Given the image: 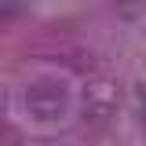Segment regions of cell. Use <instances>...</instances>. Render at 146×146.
I'll use <instances>...</instances> for the list:
<instances>
[{"label": "cell", "mask_w": 146, "mask_h": 146, "mask_svg": "<svg viewBox=\"0 0 146 146\" xmlns=\"http://www.w3.org/2000/svg\"><path fill=\"white\" fill-rule=\"evenodd\" d=\"M113 102H117L113 84L99 80V84H91V88H88V99H84V117H88V121H106L110 113H113Z\"/></svg>", "instance_id": "2"}, {"label": "cell", "mask_w": 146, "mask_h": 146, "mask_svg": "<svg viewBox=\"0 0 146 146\" xmlns=\"http://www.w3.org/2000/svg\"><path fill=\"white\" fill-rule=\"evenodd\" d=\"M22 102H26V113L33 117V121H44V124H55V121H62L66 113H70V84L66 80H58V77H40L33 80L29 88L22 91Z\"/></svg>", "instance_id": "1"}, {"label": "cell", "mask_w": 146, "mask_h": 146, "mask_svg": "<svg viewBox=\"0 0 146 146\" xmlns=\"http://www.w3.org/2000/svg\"><path fill=\"white\" fill-rule=\"evenodd\" d=\"M135 113H139V124H143V135H146V80L135 84Z\"/></svg>", "instance_id": "3"}, {"label": "cell", "mask_w": 146, "mask_h": 146, "mask_svg": "<svg viewBox=\"0 0 146 146\" xmlns=\"http://www.w3.org/2000/svg\"><path fill=\"white\" fill-rule=\"evenodd\" d=\"M29 0H0V18H15L22 15V7H26Z\"/></svg>", "instance_id": "4"}]
</instances>
